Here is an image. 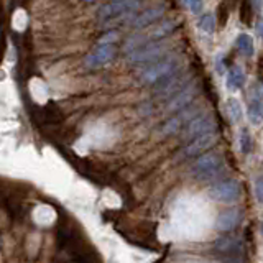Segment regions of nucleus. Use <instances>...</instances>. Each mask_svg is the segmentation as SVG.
<instances>
[{"label":"nucleus","mask_w":263,"mask_h":263,"mask_svg":"<svg viewBox=\"0 0 263 263\" xmlns=\"http://www.w3.org/2000/svg\"><path fill=\"white\" fill-rule=\"evenodd\" d=\"M180 56L174 55V53H168L163 58H160L157 61L148 64V68L143 69V73L140 74V81L142 84H148V86H155L160 81L166 79L168 76H171L180 69Z\"/></svg>","instance_id":"1"},{"label":"nucleus","mask_w":263,"mask_h":263,"mask_svg":"<svg viewBox=\"0 0 263 263\" xmlns=\"http://www.w3.org/2000/svg\"><path fill=\"white\" fill-rule=\"evenodd\" d=\"M140 4L142 0H111L109 4H105L99 9L97 20L109 27L112 23H123L135 13Z\"/></svg>","instance_id":"2"},{"label":"nucleus","mask_w":263,"mask_h":263,"mask_svg":"<svg viewBox=\"0 0 263 263\" xmlns=\"http://www.w3.org/2000/svg\"><path fill=\"white\" fill-rule=\"evenodd\" d=\"M224 171V160L221 153H206L199 160L194 161V165L191 168V173L194 176V180L201 183H211L222 174Z\"/></svg>","instance_id":"3"},{"label":"nucleus","mask_w":263,"mask_h":263,"mask_svg":"<svg viewBox=\"0 0 263 263\" xmlns=\"http://www.w3.org/2000/svg\"><path fill=\"white\" fill-rule=\"evenodd\" d=\"M163 40H155V41H148L142 46H138L134 51L127 53V61L130 64H145V63H153V61L163 58L165 55H168L169 50H171V43L163 41Z\"/></svg>","instance_id":"4"},{"label":"nucleus","mask_w":263,"mask_h":263,"mask_svg":"<svg viewBox=\"0 0 263 263\" xmlns=\"http://www.w3.org/2000/svg\"><path fill=\"white\" fill-rule=\"evenodd\" d=\"M209 196L219 203H237L242 196L240 183L235 180H224L209 189Z\"/></svg>","instance_id":"5"},{"label":"nucleus","mask_w":263,"mask_h":263,"mask_svg":"<svg viewBox=\"0 0 263 263\" xmlns=\"http://www.w3.org/2000/svg\"><path fill=\"white\" fill-rule=\"evenodd\" d=\"M215 140H217L215 128L204 132V134H199L196 137L189 138L188 145L184 146V155H186V157H198V155H203V153H206V150H209L215 143Z\"/></svg>","instance_id":"6"},{"label":"nucleus","mask_w":263,"mask_h":263,"mask_svg":"<svg viewBox=\"0 0 263 263\" xmlns=\"http://www.w3.org/2000/svg\"><path fill=\"white\" fill-rule=\"evenodd\" d=\"M188 79H189V74H183V73H180V69H178L176 73L168 76L166 79L155 84V94L165 96V97L173 96L178 91H181L183 87L188 86Z\"/></svg>","instance_id":"7"},{"label":"nucleus","mask_w":263,"mask_h":263,"mask_svg":"<svg viewBox=\"0 0 263 263\" xmlns=\"http://www.w3.org/2000/svg\"><path fill=\"white\" fill-rule=\"evenodd\" d=\"M215 128V122H214V117L211 114H201V115H196V117H192L188 123L186 127H184V132H183V137L184 138H192L199 134H204V132H209V130H214Z\"/></svg>","instance_id":"8"},{"label":"nucleus","mask_w":263,"mask_h":263,"mask_svg":"<svg viewBox=\"0 0 263 263\" xmlns=\"http://www.w3.org/2000/svg\"><path fill=\"white\" fill-rule=\"evenodd\" d=\"M115 53H117V50H115L114 43H100L97 48L91 53V55L86 56V59H84V64H86L87 68L104 66V64H107L109 61H112L115 58Z\"/></svg>","instance_id":"9"},{"label":"nucleus","mask_w":263,"mask_h":263,"mask_svg":"<svg viewBox=\"0 0 263 263\" xmlns=\"http://www.w3.org/2000/svg\"><path fill=\"white\" fill-rule=\"evenodd\" d=\"M165 12H166V7L165 5L150 7V9H146L140 15H134V18H132L130 25L134 27L135 30H143L146 27L153 25L155 21H158L165 15Z\"/></svg>","instance_id":"10"},{"label":"nucleus","mask_w":263,"mask_h":263,"mask_svg":"<svg viewBox=\"0 0 263 263\" xmlns=\"http://www.w3.org/2000/svg\"><path fill=\"white\" fill-rule=\"evenodd\" d=\"M194 92H196V87L192 86V84H188L186 87L178 91L176 94H173V97L169 99V102L166 104V111L173 112V111L184 109V107L192 100V97H194Z\"/></svg>","instance_id":"11"},{"label":"nucleus","mask_w":263,"mask_h":263,"mask_svg":"<svg viewBox=\"0 0 263 263\" xmlns=\"http://www.w3.org/2000/svg\"><path fill=\"white\" fill-rule=\"evenodd\" d=\"M238 222H240V212L237 209H229V211H224L222 214H219L217 221H215V227L222 232H227L234 229Z\"/></svg>","instance_id":"12"},{"label":"nucleus","mask_w":263,"mask_h":263,"mask_svg":"<svg viewBox=\"0 0 263 263\" xmlns=\"http://www.w3.org/2000/svg\"><path fill=\"white\" fill-rule=\"evenodd\" d=\"M215 249H217L221 253H229V255H237L242 253L244 247L240 238L237 237H222L215 242Z\"/></svg>","instance_id":"13"},{"label":"nucleus","mask_w":263,"mask_h":263,"mask_svg":"<svg viewBox=\"0 0 263 263\" xmlns=\"http://www.w3.org/2000/svg\"><path fill=\"white\" fill-rule=\"evenodd\" d=\"M186 117H188V112H183V114H178L176 117H173V119H169V120H166V123L163 127H161V134L163 135H173V134H176L178 130H180L184 123L186 122H189V120H186Z\"/></svg>","instance_id":"14"},{"label":"nucleus","mask_w":263,"mask_h":263,"mask_svg":"<svg viewBox=\"0 0 263 263\" xmlns=\"http://www.w3.org/2000/svg\"><path fill=\"white\" fill-rule=\"evenodd\" d=\"M244 82H245V74L242 71V68H238V66L232 68L229 76H227V87L230 91L240 89L244 86Z\"/></svg>","instance_id":"15"},{"label":"nucleus","mask_w":263,"mask_h":263,"mask_svg":"<svg viewBox=\"0 0 263 263\" xmlns=\"http://www.w3.org/2000/svg\"><path fill=\"white\" fill-rule=\"evenodd\" d=\"M237 48H238V51L242 53V55H245V56H252V55H253V51H255L252 36H249L247 33L238 35V36H237Z\"/></svg>","instance_id":"16"},{"label":"nucleus","mask_w":263,"mask_h":263,"mask_svg":"<svg viewBox=\"0 0 263 263\" xmlns=\"http://www.w3.org/2000/svg\"><path fill=\"white\" fill-rule=\"evenodd\" d=\"M249 119L252 123L263 122V102L260 99H255L249 107Z\"/></svg>","instance_id":"17"},{"label":"nucleus","mask_w":263,"mask_h":263,"mask_svg":"<svg viewBox=\"0 0 263 263\" xmlns=\"http://www.w3.org/2000/svg\"><path fill=\"white\" fill-rule=\"evenodd\" d=\"M227 114H229V117H230L232 122L240 120V117H242V107H240V104H238L235 99H229L227 100Z\"/></svg>","instance_id":"18"},{"label":"nucleus","mask_w":263,"mask_h":263,"mask_svg":"<svg viewBox=\"0 0 263 263\" xmlns=\"http://www.w3.org/2000/svg\"><path fill=\"white\" fill-rule=\"evenodd\" d=\"M199 28H201V32H204L207 35H211L215 32V20L212 15H203V18L199 20Z\"/></svg>","instance_id":"19"},{"label":"nucleus","mask_w":263,"mask_h":263,"mask_svg":"<svg viewBox=\"0 0 263 263\" xmlns=\"http://www.w3.org/2000/svg\"><path fill=\"white\" fill-rule=\"evenodd\" d=\"M240 18H242V21L245 23V25H250V21H252V4H250V0H244L242 9H240Z\"/></svg>","instance_id":"20"},{"label":"nucleus","mask_w":263,"mask_h":263,"mask_svg":"<svg viewBox=\"0 0 263 263\" xmlns=\"http://www.w3.org/2000/svg\"><path fill=\"white\" fill-rule=\"evenodd\" d=\"M240 150L242 153H249L252 150V137L247 130H244L240 135Z\"/></svg>","instance_id":"21"},{"label":"nucleus","mask_w":263,"mask_h":263,"mask_svg":"<svg viewBox=\"0 0 263 263\" xmlns=\"http://www.w3.org/2000/svg\"><path fill=\"white\" fill-rule=\"evenodd\" d=\"M186 4L192 13H199L203 9V0H186Z\"/></svg>","instance_id":"22"},{"label":"nucleus","mask_w":263,"mask_h":263,"mask_svg":"<svg viewBox=\"0 0 263 263\" xmlns=\"http://www.w3.org/2000/svg\"><path fill=\"white\" fill-rule=\"evenodd\" d=\"M255 196H257V199L260 201V203H263V176L258 178L257 184H255Z\"/></svg>","instance_id":"23"},{"label":"nucleus","mask_w":263,"mask_h":263,"mask_svg":"<svg viewBox=\"0 0 263 263\" xmlns=\"http://www.w3.org/2000/svg\"><path fill=\"white\" fill-rule=\"evenodd\" d=\"M117 32H111V33H107L105 36L100 38V41L99 43H112L114 40H117Z\"/></svg>","instance_id":"24"},{"label":"nucleus","mask_w":263,"mask_h":263,"mask_svg":"<svg viewBox=\"0 0 263 263\" xmlns=\"http://www.w3.org/2000/svg\"><path fill=\"white\" fill-rule=\"evenodd\" d=\"M257 32H258V35L263 38V20H261V21L258 23V25H257Z\"/></svg>","instance_id":"25"},{"label":"nucleus","mask_w":263,"mask_h":263,"mask_svg":"<svg viewBox=\"0 0 263 263\" xmlns=\"http://www.w3.org/2000/svg\"><path fill=\"white\" fill-rule=\"evenodd\" d=\"M255 5H257L258 9H261V5H263V0H255Z\"/></svg>","instance_id":"26"},{"label":"nucleus","mask_w":263,"mask_h":263,"mask_svg":"<svg viewBox=\"0 0 263 263\" xmlns=\"http://www.w3.org/2000/svg\"><path fill=\"white\" fill-rule=\"evenodd\" d=\"M87 4H92V2H96V0H86Z\"/></svg>","instance_id":"27"},{"label":"nucleus","mask_w":263,"mask_h":263,"mask_svg":"<svg viewBox=\"0 0 263 263\" xmlns=\"http://www.w3.org/2000/svg\"><path fill=\"white\" fill-rule=\"evenodd\" d=\"M261 232H263V224H261Z\"/></svg>","instance_id":"28"}]
</instances>
